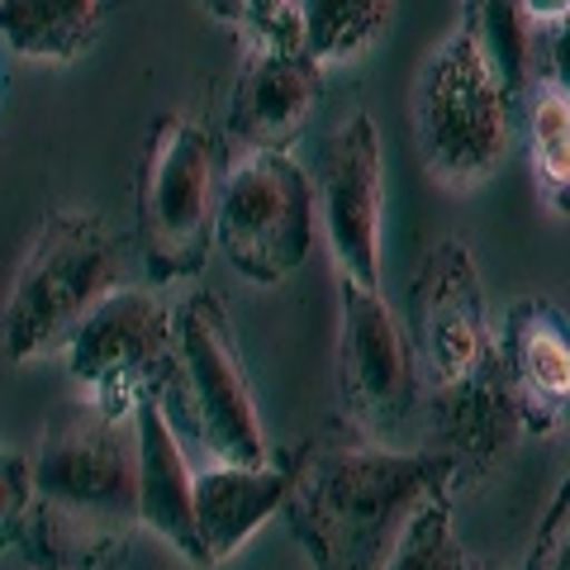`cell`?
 I'll return each mask as SVG.
<instances>
[{
  "instance_id": "obj_1",
  "label": "cell",
  "mask_w": 570,
  "mask_h": 570,
  "mask_svg": "<svg viewBox=\"0 0 570 570\" xmlns=\"http://www.w3.org/2000/svg\"><path fill=\"white\" fill-rule=\"evenodd\" d=\"M461 461L442 448L314 442L285 471V523L314 570H385L419 513L456 494Z\"/></svg>"
},
{
  "instance_id": "obj_2",
  "label": "cell",
  "mask_w": 570,
  "mask_h": 570,
  "mask_svg": "<svg viewBox=\"0 0 570 570\" xmlns=\"http://www.w3.org/2000/svg\"><path fill=\"white\" fill-rule=\"evenodd\" d=\"M20 547L33 570H119L138 528V448L119 419L77 404L52 414L29 456Z\"/></svg>"
},
{
  "instance_id": "obj_3",
  "label": "cell",
  "mask_w": 570,
  "mask_h": 570,
  "mask_svg": "<svg viewBox=\"0 0 570 570\" xmlns=\"http://www.w3.org/2000/svg\"><path fill=\"white\" fill-rule=\"evenodd\" d=\"M414 129L423 167L452 190L490 181L509 157L513 91L490 62L471 14L423 67L414 96Z\"/></svg>"
},
{
  "instance_id": "obj_4",
  "label": "cell",
  "mask_w": 570,
  "mask_h": 570,
  "mask_svg": "<svg viewBox=\"0 0 570 570\" xmlns=\"http://www.w3.org/2000/svg\"><path fill=\"white\" fill-rule=\"evenodd\" d=\"M157 395L200 438L219 466H266V433L243 376L234 324L214 291H195L171 314V362L157 381ZM167 409V414H171Z\"/></svg>"
},
{
  "instance_id": "obj_5",
  "label": "cell",
  "mask_w": 570,
  "mask_h": 570,
  "mask_svg": "<svg viewBox=\"0 0 570 570\" xmlns=\"http://www.w3.org/2000/svg\"><path fill=\"white\" fill-rule=\"evenodd\" d=\"M115 238L105 219L77 205L48 209L0 314V343L10 362L62 352L71 328L100 305L105 291H115Z\"/></svg>"
},
{
  "instance_id": "obj_6",
  "label": "cell",
  "mask_w": 570,
  "mask_h": 570,
  "mask_svg": "<svg viewBox=\"0 0 570 570\" xmlns=\"http://www.w3.org/2000/svg\"><path fill=\"white\" fill-rule=\"evenodd\" d=\"M219 142L205 124L163 115L138 171V247L153 285L195 281L214 253L219 209Z\"/></svg>"
},
{
  "instance_id": "obj_7",
  "label": "cell",
  "mask_w": 570,
  "mask_h": 570,
  "mask_svg": "<svg viewBox=\"0 0 570 570\" xmlns=\"http://www.w3.org/2000/svg\"><path fill=\"white\" fill-rule=\"evenodd\" d=\"M214 247L238 276L281 285L314 247V181L291 153H247L219 181Z\"/></svg>"
},
{
  "instance_id": "obj_8",
  "label": "cell",
  "mask_w": 570,
  "mask_h": 570,
  "mask_svg": "<svg viewBox=\"0 0 570 570\" xmlns=\"http://www.w3.org/2000/svg\"><path fill=\"white\" fill-rule=\"evenodd\" d=\"M171 305L148 285H115L62 343L67 376L81 404L129 423L142 395H153L171 362Z\"/></svg>"
},
{
  "instance_id": "obj_9",
  "label": "cell",
  "mask_w": 570,
  "mask_h": 570,
  "mask_svg": "<svg viewBox=\"0 0 570 570\" xmlns=\"http://www.w3.org/2000/svg\"><path fill=\"white\" fill-rule=\"evenodd\" d=\"M337 390L343 414L366 442H385L419 400V366L409 333L385 295L337 276Z\"/></svg>"
},
{
  "instance_id": "obj_10",
  "label": "cell",
  "mask_w": 570,
  "mask_h": 570,
  "mask_svg": "<svg viewBox=\"0 0 570 570\" xmlns=\"http://www.w3.org/2000/svg\"><path fill=\"white\" fill-rule=\"evenodd\" d=\"M314 209H324V234L337 276L381 291V219H385V157L381 129L366 110L347 115L318 148Z\"/></svg>"
},
{
  "instance_id": "obj_11",
  "label": "cell",
  "mask_w": 570,
  "mask_h": 570,
  "mask_svg": "<svg viewBox=\"0 0 570 570\" xmlns=\"http://www.w3.org/2000/svg\"><path fill=\"white\" fill-rule=\"evenodd\" d=\"M409 324H414L419 362L428 366L433 385H456L461 376L485 362L490 352V305L480 285L475 257L461 238H438L414 276L409 299Z\"/></svg>"
},
{
  "instance_id": "obj_12",
  "label": "cell",
  "mask_w": 570,
  "mask_h": 570,
  "mask_svg": "<svg viewBox=\"0 0 570 570\" xmlns=\"http://www.w3.org/2000/svg\"><path fill=\"white\" fill-rule=\"evenodd\" d=\"M523 433H551L570 419V324L547 299H523L494 343Z\"/></svg>"
},
{
  "instance_id": "obj_13",
  "label": "cell",
  "mask_w": 570,
  "mask_h": 570,
  "mask_svg": "<svg viewBox=\"0 0 570 570\" xmlns=\"http://www.w3.org/2000/svg\"><path fill=\"white\" fill-rule=\"evenodd\" d=\"M318 67L309 52L247 48L228 96V129L247 153H291L318 105Z\"/></svg>"
},
{
  "instance_id": "obj_14",
  "label": "cell",
  "mask_w": 570,
  "mask_h": 570,
  "mask_svg": "<svg viewBox=\"0 0 570 570\" xmlns=\"http://www.w3.org/2000/svg\"><path fill=\"white\" fill-rule=\"evenodd\" d=\"M134 448H138V528L157 532L171 551L200 566L195 538V471L181 452L163 395H142L134 409Z\"/></svg>"
},
{
  "instance_id": "obj_15",
  "label": "cell",
  "mask_w": 570,
  "mask_h": 570,
  "mask_svg": "<svg viewBox=\"0 0 570 570\" xmlns=\"http://www.w3.org/2000/svg\"><path fill=\"white\" fill-rule=\"evenodd\" d=\"M285 471L281 466H214L195 475V538L200 566H224L281 513Z\"/></svg>"
},
{
  "instance_id": "obj_16",
  "label": "cell",
  "mask_w": 570,
  "mask_h": 570,
  "mask_svg": "<svg viewBox=\"0 0 570 570\" xmlns=\"http://www.w3.org/2000/svg\"><path fill=\"white\" fill-rule=\"evenodd\" d=\"M442 428H448V448L456 461H490L513 433H523L519 409H513V395L504 385V366H499V352L490 343L485 362H480L471 376H461L456 385H442Z\"/></svg>"
},
{
  "instance_id": "obj_17",
  "label": "cell",
  "mask_w": 570,
  "mask_h": 570,
  "mask_svg": "<svg viewBox=\"0 0 570 570\" xmlns=\"http://www.w3.org/2000/svg\"><path fill=\"white\" fill-rule=\"evenodd\" d=\"M105 0H0V43L29 62H77L100 39Z\"/></svg>"
},
{
  "instance_id": "obj_18",
  "label": "cell",
  "mask_w": 570,
  "mask_h": 570,
  "mask_svg": "<svg viewBox=\"0 0 570 570\" xmlns=\"http://www.w3.org/2000/svg\"><path fill=\"white\" fill-rule=\"evenodd\" d=\"M528 153H532V176L551 209L570 214V91L542 71L528 86Z\"/></svg>"
},
{
  "instance_id": "obj_19",
  "label": "cell",
  "mask_w": 570,
  "mask_h": 570,
  "mask_svg": "<svg viewBox=\"0 0 570 570\" xmlns=\"http://www.w3.org/2000/svg\"><path fill=\"white\" fill-rule=\"evenodd\" d=\"M395 0H299L305 52L324 62H352L381 43Z\"/></svg>"
},
{
  "instance_id": "obj_20",
  "label": "cell",
  "mask_w": 570,
  "mask_h": 570,
  "mask_svg": "<svg viewBox=\"0 0 570 570\" xmlns=\"http://www.w3.org/2000/svg\"><path fill=\"white\" fill-rule=\"evenodd\" d=\"M466 14L485 43L490 62L513 91V100L528 96L532 86V20L523 14L519 0H466Z\"/></svg>"
},
{
  "instance_id": "obj_21",
  "label": "cell",
  "mask_w": 570,
  "mask_h": 570,
  "mask_svg": "<svg viewBox=\"0 0 570 570\" xmlns=\"http://www.w3.org/2000/svg\"><path fill=\"white\" fill-rule=\"evenodd\" d=\"M209 20L234 29L247 48L305 52V29H299V0H195Z\"/></svg>"
},
{
  "instance_id": "obj_22",
  "label": "cell",
  "mask_w": 570,
  "mask_h": 570,
  "mask_svg": "<svg viewBox=\"0 0 570 570\" xmlns=\"http://www.w3.org/2000/svg\"><path fill=\"white\" fill-rule=\"evenodd\" d=\"M385 570H471L466 557H461L456 528H452V494L433 499V504L419 513L409 538L395 551V561Z\"/></svg>"
},
{
  "instance_id": "obj_23",
  "label": "cell",
  "mask_w": 570,
  "mask_h": 570,
  "mask_svg": "<svg viewBox=\"0 0 570 570\" xmlns=\"http://www.w3.org/2000/svg\"><path fill=\"white\" fill-rule=\"evenodd\" d=\"M29 490H33L29 456L0 442V551L20 542L24 519H29Z\"/></svg>"
},
{
  "instance_id": "obj_24",
  "label": "cell",
  "mask_w": 570,
  "mask_h": 570,
  "mask_svg": "<svg viewBox=\"0 0 570 570\" xmlns=\"http://www.w3.org/2000/svg\"><path fill=\"white\" fill-rule=\"evenodd\" d=\"M528 570H570V475L557 490V499H551L538 538H532Z\"/></svg>"
},
{
  "instance_id": "obj_25",
  "label": "cell",
  "mask_w": 570,
  "mask_h": 570,
  "mask_svg": "<svg viewBox=\"0 0 570 570\" xmlns=\"http://www.w3.org/2000/svg\"><path fill=\"white\" fill-rule=\"evenodd\" d=\"M547 71L570 91V20L551 24V62H547Z\"/></svg>"
},
{
  "instance_id": "obj_26",
  "label": "cell",
  "mask_w": 570,
  "mask_h": 570,
  "mask_svg": "<svg viewBox=\"0 0 570 570\" xmlns=\"http://www.w3.org/2000/svg\"><path fill=\"white\" fill-rule=\"evenodd\" d=\"M523 6V14L532 24H561V20H570V0H519Z\"/></svg>"
}]
</instances>
